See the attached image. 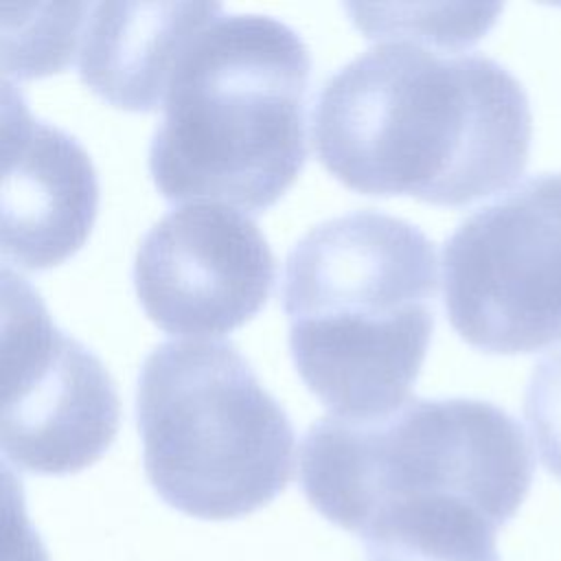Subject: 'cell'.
Listing matches in <instances>:
<instances>
[{"label": "cell", "mask_w": 561, "mask_h": 561, "mask_svg": "<svg viewBox=\"0 0 561 561\" xmlns=\"http://www.w3.org/2000/svg\"><path fill=\"white\" fill-rule=\"evenodd\" d=\"M522 83L497 61L379 39L337 68L311 112L322 167L366 195L467 206L513 184L530 153Z\"/></svg>", "instance_id": "6da1fadb"}, {"label": "cell", "mask_w": 561, "mask_h": 561, "mask_svg": "<svg viewBox=\"0 0 561 561\" xmlns=\"http://www.w3.org/2000/svg\"><path fill=\"white\" fill-rule=\"evenodd\" d=\"M436 289L434 243L401 217L353 210L294 243L283 278L289 353L329 414L377 416L410 399Z\"/></svg>", "instance_id": "7a4b0ae2"}, {"label": "cell", "mask_w": 561, "mask_h": 561, "mask_svg": "<svg viewBox=\"0 0 561 561\" xmlns=\"http://www.w3.org/2000/svg\"><path fill=\"white\" fill-rule=\"evenodd\" d=\"M311 55L285 22L219 13L178 59L149 142V173L167 202L261 213L307 158Z\"/></svg>", "instance_id": "3957f363"}, {"label": "cell", "mask_w": 561, "mask_h": 561, "mask_svg": "<svg viewBox=\"0 0 561 561\" xmlns=\"http://www.w3.org/2000/svg\"><path fill=\"white\" fill-rule=\"evenodd\" d=\"M533 454L522 425L480 399H416L364 419L327 414L300 443L311 506L362 535L375 519L458 502L497 528L528 495Z\"/></svg>", "instance_id": "277c9868"}, {"label": "cell", "mask_w": 561, "mask_h": 561, "mask_svg": "<svg viewBox=\"0 0 561 561\" xmlns=\"http://www.w3.org/2000/svg\"><path fill=\"white\" fill-rule=\"evenodd\" d=\"M136 423L153 491L199 519L270 504L294 476V427L230 342L173 340L142 362Z\"/></svg>", "instance_id": "5b68a950"}, {"label": "cell", "mask_w": 561, "mask_h": 561, "mask_svg": "<svg viewBox=\"0 0 561 561\" xmlns=\"http://www.w3.org/2000/svg\"><path fill=\"white\" fill-rule=\"evenodd\" d=\"M445 307L484 353L561 340V173H539L471 213L443 248Z\"/></svg>", "instance_id": "8992f818"}, {"label": "cell", "mask_w": 561, "mask_h": 561, "mask_svg": "<svg viewBox=\"0 0 561 561\" xmlns=\"http://www.w3.org/2000/svg\"><path fill=\"white\" fill-rule=\"evenodd\" d=\"M0 447L18 469L64 476L114 443L116 386L103 362L48 316L37 291L2 267Z\"/></svg>", "instance_id": "52a82bcc"}, {"label": "cell", "mask_w": 561, "mask_h": 561, "mask_svg": "<svg viewBox=\"0 0 561 561\" xmlns=\"http://www.w3.org/2000/svg\"><path fill=\"white\" fill-rule=\"evenodd\" d=\"M131 278L158 329L215 340L267 302L276 261L252 217L226 204L195 202L169 210L145 232Z\"/></svg>", "instance_id": "ba28073f"}, {"label": "cell", "mask_w": 561, "mask_h": 561, "mask_svg": "<svg viewBox=\"0 0 561 561\" xmlns=\"http://www.w3.org/2000/svg\"><path fill=\"white\" fill-rule=\"evenodd\" d=\"M0 147L4 265L55 267L85 243L96 219L94 164L70 134L35 118L9 79H2Z\"/></svg>", "instance_id": "9c48e42d"}, {"label": "cell", "mask_w": 561, "mask_h": 561, "mask_svg": "<svg viewBox=\"0 0 561 561\" xmlns=\"http://www.w3.org/2000/svg\"><path fill=\"white\" fill-rule=\"evenodd\" d=\"M219 13V2H96L77 48L79 77L118 110H160L184 48Z\"/></svg>", "instance_id": "30bf717a"}, {"label": "cell", "mask_w": 561, "mask_h": 561, "mask_svg": "<svg viewBox=\"0 0 561 561\" xmlns=\"http://www.w3.org/2000/svg\"><path fill=\"white\" fill-rule=\"evenodd\" d=\"M495 530L478 508L445 502L388 513L359 537L366 561H500Z\"/></svg>", "instance_id": "8fae6325"}, {"label": "cell", "mask_w": 561, "mask_h": 561, "mask_svg": "<svg viewBox=\"0 0 561 561\" xmlns=\"http://www.w3.org/2000/svg\"><path fill=\"white\" fill-rule=\"evenodd\" d=\"M90 7L2 4V79H35L72 64Z\"/></svg>", "instance_id": "7c38bea8"}, {"label": "cell", "mask_w": 561, "mask_h": 561, "mask_svg": "<svg viewBox=\"0 0 561 561\" xmlns=\"http://www.w3.org/2000/svg\"><path fill=\"white\" fill-rule=\"evenodd\" d=\"M500 9V4H346L366 37L412 39L449 50L480 39Z\"/></svg>", "instance_id": "4fadbf2b"}, {"label": "cell", "mask_w": 561, "mask_h": 561, "mask_svg": "<svg viewBox=\"0 0 561 561\" xmlns=\"http://www.w3.org/2000/svg\"><path fill=\"white\" fill-rule=\"evenodd\" d=\"M524 414L541 462L561 480V348L535 366L524 394Z\"/></svg>", "instance_id": "5bb4252c"}]
</instances>
